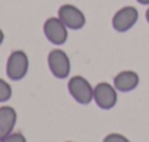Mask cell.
<instances>
[{"label":"cell","mask_w":149,"mask_h":142,"mask_svg":"<svg viewBox=\"0 0 149 142\" xmlns=\"http://www.w3.org/2000/svg\"><path fill=\"white\" fill-rule=\"evenodd\" d=\"M145 18H146V22L149 24V8L146 9V13H145Z\"/></svg>","instance_id":"obj_15"},{"label":"cell","mask_w":149,"mask_h":142,"mask_svg":"<svg viewBox=\"0 0 149 142\" xmlns=\"http://www.w3.org/2000/svg\"><path fill=\"white\" fill-rule=\"evenodd\" d=\"M0 142H26V138L21 132H12L10 135H8L3 141H0Z\"/></svg>","instance_id":"obj_12"},{"label":"cell","mask_w":149,"mask_h":142,"mask_svg":"<svg viewBox=\"0 0 149 142\" xmlns=\"http://www.w3.org/2000/svg\"><path fill=\"white\" fill-rule=\"evenodd\" d=\"M136 2H139L140 5H149V0H136Z\"/></svg>","instance_id":"obj_14"},{"label":"cell","mask_w":149,"mask_h":142,"mask_svg":"<svg viewBox=\"0 0 149 142\" xmlns=\"http://www.w3.org/2000/svg\"><path fill=\"white\" fill-rule=\"evenodd\" d=\"M29 69V59L24 50H15L8 57L6 75L10 81H21L26 76Z\"/></svg>","instance_id":"obj_2"},{"label":"cell","mask_w":149,"mask_h":142,"mask_svg":"<svg viewBox=\"0 0 149 142\" xmlns=\"http://www.w3.org/2000/svg\"><path fill=\"white\" fill-rule=\"evenodd\" d=\"M3 41H5V32H3L2 28H0V45L3 44Z\"/></svg>","instance_id":"obj_13"},{"label":"cell","mask_w":149,"mask_h":142,"mask_svg":"<svg viewBox=\"0 0 149 142\" xmlns=\"http://www.w3.org/2000/svg\"><path fill=\"white\" fill-rule=\"evenodd\" d=\"M42 31H44L45 38L57 47L66 44V41L69 38V28L61 22V19L58 16L47 18L42 25Z\"/></svg>","instance_id":"obj_4"},{"label":"cell","mask_w":149,"mask_h":142,"mask_svg":"<svg viewBox=\"0 0 149 142\" xmlns=\"http://www.w3.org/2000/svg\"><path fill=\"white\" fill-rule=\"evenodd\" d=\"M18 113L10 106L0 107V141H3L8 135H10L16 126Z\"/></svg>","instance_id":"obj_9"},{"label":"cell","mask_w":149,"mask_h":142,"mask_svg":"<svg viewBox=\"0 0 149 142\" xmlns=\"http://www.w3.org/2000/svg\"><path fill=\"white\" fill-rule=\"evenodd\" d=\"M47 63H48V69L54 78L57 79H66L70 73L72 69V63L69 59V54L61 50V48H53L48 53L47 57Z\"/></svg>","instance_id":"obj_3"},{"label":"cell","mask_w":149,"mask_h":142,"mask_svg":"<svg viewBox=\"0 0 149 142\" xmlns=\"http://www.w3.org/2000/svg\"><path fill=\"white\" fill-rule=\"evenodd\" d=\"M66 142H72V141H66Z\"/></svg>","instance_id":"obj_16"},{"label":"cell","mask_w":149,"mask_h":142,"mask_svg":"<svg viewBox=\"0 0 149 142\" xmlns=\"http://www.w3.org/2000/svg\"><path fill=\"white\" fill-rule=\"evenodd\" d=\"M137 19H139V12L134 6H123L114 13L111 25L117 32H127L136 25Z\"/></svg>","instance_id":"obj_7"},{"label":"cell","mask_w":149,"mask_h":142,"mask_svg":"<svg viewBox=\"0 0 149 142\" xmlns=\"http://www.w3.org/2000/svg\"><path fill=\"white\" fill-rule=\"evenodd\" d=\"M57 16L61 19V22L72 31H78L82 29L86 24V16L85 13L74 5L64 3L58 8Z\"/></svg>","instance_id":"obj_5"},{"label":"cell","mask_w":149,"mask_h":142,"mask_svg":"<svg viewBox=\"0 0 149 142\" xmlns=\"http://www.w3.org/2000/svg\"><path fill=\"white\" fill-rule=\"evenodd\" d=\"M140 78L134 70H121L114 76L113 85L118 92H130L139 87Z\"/></svg>","instance_id":"obj_8"},{"label":"cell","mask_w":149,"mask_h":142,"mask_svg":"<svg viewBox=\"0 0 149 142\" xmlns=\"http://www.w3.org/2000/svg\"><path fill=\"white\" fill-rule=\"evenodd\" d=\"M12 98V87L9 82L0 78V103H6Z\"/></svg>","instance_id":"obj_10"},{"label":"cell","mask_w":149,"mask_h":142,"mask_svg":"<svg viewBox=\"0 0 149 142\" xmlns=\"http://www.w3.org/2000/svg\"><path fill=\"white\" fill-rule=\"evenodd\" d=\"M117 90L113 84L98 82L94 87V101L101 110H111L118 101Z\"/></svg>","instance_id":"obj_6"},{"label":"cell","mask_w":149,"mask_h":142,"mask_svg":"<svg viewBox=\"0 0 149 142\" xmlns=\"http://www.w3.org/2000/svg\"><path fill=\"white\" fill-rule=\"evenodd\" d=\"M67 91L74 101L82 106H88L94 100V87L86 78L81 75H74L69 79Z\"/></svg>","instance_id":"obj_1"},{"label":"cell","mask_w":149,"mask_h":142,"mask_svg":"<svg viewBox=\"0 0 149 142\" xmlns=\"http://www.w3.org/2000/svg\"><path fill=\"white\" fill-rule=\"evenodd\" d=\"M102 142H132V141H130L127 136L121 135V133H116V132H113V133L105 135L104 139H102Z\"/></svg>","instance_id":"obj_11"}]
</instances>
